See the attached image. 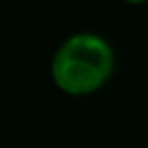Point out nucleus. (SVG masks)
Wrapping results in <instances>:
<instances>
[{
  "instance_id": "obj_1",
  "label": "nucleus",
  "mask_w": 148,
  "mask_h": 148,
  "mask_svg": "<svg viewBox=\"0 0 148 148\" xmlns=\"http://www.w3.org/2000/svg\"><path fill=\"white\" fill-rule=\"evenodd\" d=\"M112 69L111 47L94 34L69 38L54 54L53 77L69 94H88L107 81Z\"/></svg>"
},
{
  "instance_id": "obj_2",
  "label": "nucleus",
  "mask_w": 148,
  "mask_h": 148,
  "mask_svg": "<svg viewBox=\"0 0 148 148\" xmlns=\"http://www.w3.org/2000/svg\"><path fill=\"white\" fill-rule=\"evenodd\" d=\"M130 2H139V0H130Z\"/></svg>"
}]
</instances>
